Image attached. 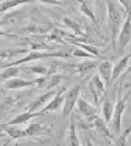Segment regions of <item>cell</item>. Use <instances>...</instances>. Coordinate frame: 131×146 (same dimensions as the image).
<instances>
[{"instance_id":"4","label":"cell","mask_w":131,"mask_h":146,"mask_svg":"<svg viewBox=\"0 0 131 146\" xmlns=\"http://www.w3.org/2000/svg\"><path fill=\"white\" fill-rule=\"evenodd\" d=\"M80 93H81V87L80 86H75L66 90L64 95V103H63V115L64 118H67L69 115H71V113L75 108L77 100L80 98Z\"/></svg>"},{"instance_id":"16","label":"cell","mask_w":131,"mask_h":146,"mask_svg":"<svg viewBox=\"0 0 131 146\" xmlns=\"http://www.w3.org/2000/svg\"><path fill=\"white\" fill-rule=\"evenodd\" d=\"M66 145L67 146H81L80 140L77 137L76 124H75V119L73 118H71L70 124H69V133L66 135Z\"/></svg>"},{"instance_id":"26","label":"cell","mask_w":131,"mask_h":146,"mask_svg":"<svg viewBox=\"0 0 131 146\" xmlns=\"http://www.w3.org/2000/svg\"><path fill=\"white\" fill-rule=\"evenodd\" d=\"M42 124H39V123H32L30 124L27 128H24V131H26V135L27 137H30V136H34L37 135V134H39L40 131H42Z\"/></svg>"},{"instance_id":"13","label":"cell","mask_w":131,"mask_h":146,"mask_svg":"<svg viewBox=\"0 0 131 146\" xmlns=\"http://www.w3.org/2000/svg\"><path fill=\"white\" fill-rule=\"evenodd\" d=\"M98 64H99V62H98V60H95V59L86 60V62H82L80 64L73 65V70H75L76 74H79L81 76H85L86 74L91 72L93 69H96L98 66Z\"/></svg>"},{"instance_id":"23","label":"cell","mask_w":131,"mask_h":146,"mask_svg":"<svg viewBox=\"0 0 131 146\" xmlns=\"http://www.w3.org/2000/svg\"><path fill=\"white\" fill-rule=\"evenodd\" d=\"M79 4H80V11H81V13H82L85 16H87V17H88L89 20H91V21H92L93 23H95V26H98V22H97L96 15H95V13L92 11L91 6H89L88 4L85 1V0H80Z\"/></svg>"},{"instance_id":"6","label":"cell","mask_w":131,"mask_h":146,"mask_svg":"<svg viewBox=\"0 0 131 146\" xmlns=\"http://www.w3.org/2000/svg\"><path fill=\"white\" fill-rule=\"evenodd\" d=\"M76 106H77V108H79V112L81 113V115L85 118V120H87L88 123L93 124L95 119L98 117L97 109L89 102H87L85 98H82V97H80V98L77 100Z\"/></svg>"},{"instance_id":"37","label":"cell","mask_w":131,"mask_h":146,"mask_svg":"<svg viewBox=\"0 0 131 146\" xmlns=\"http://www.w3.org/2000/svg\"><path fill=\"white\" fill-rule=\"evenodd\" d=\"M4 91H5V90H4V88H0V93H3Z\"/></svg>"},{"instance_id":"11","label":"cell","mask_w":131,"mask_h":146,"mask_svg":"<svg viewBox=\"0 0 131 146\" xmlns=\"http://www.w3.org/2000/svg\"><path fill=\"white\" fill-rule=\"evenodd\" d=\"M89 88H91V93L93 95V97H95L96 102H98V98L103 97L104 92H105V85L98 74L92 76V80H91V82H89Z\"/></svg>"},{"instance_id":"8","label":"cell","mask_w":131,"mask_h":146,"mask_svg":"<svg viewBox=\"0 0 131 146\" xmlns=\"http://www.w3.org/2000/svg\"><path fill=\"white\" fill-rule=\"evenodd\" d=\"M37 87V79L34 80H26L21 78H15L9 79L4 82V90H21V88H27V87Z\"/></svg>"},{"instance_id":"18","label":"cell","mask_w":131,"mask_h":146,"mask_svg":"<svg viewBox=\"0 0 131 146\" xmlns=\"http://www.w3.org/2000/svg\"><path fill=\"white\" fill-rule=\"evenodd\" d=\"M113 111H114V104L110 98H104L103 104H102V114H103V119L105 123H109L113 115Z\"/></svg>"},{"instance_id":"15","label":"cell","mask_w":131,"mask_h":146,"mask_svg":"<svg viewBox=\"0 0 131 146\" xmlns=\"http://www.w3.org/2000/svg\"><path fill=\"white\" fill-rule=\"evenodd\" d=\"M131 59V53L126 54L125 56H122V58L115 65L113 66V75H112V82H114L119 76L122 74V72L125 71V69L128 68V63L129 60Z\"/></svg>"},{"instance_id":"21","label":"cell","mask_w":131,"mask_h":146,"mask_svg":"<svg viewBox=\"0 0 131 146\" xmlns=\"http://www.w3.org/2000/svg\"><path fill=\"white\" fill-rule=\"evenodd\" d=\"M63 22L64 25L66 26L67 28H70V30L75 33L76 36H85L82 28H81V25L77 21H75L73 19H70V17H64L63 19Z\"/></svg>"},{"instance_id":"7","label":"cell","mask_w":131,"mask_h":146,"mask_svg":"<svg viewBox=\"0 0 131 146\" xmlns=\"http://www.w3.org/2000/svg\"><path fill=\"white\" fill-rule=\"evenodd\" d=\"M66 92V88H60V90L56 91L55 96L49 101V102L44 106L42 109H40V114H44V113H48V112H55V111H59L60 108H63V103H64V95Z\"/></svg>"},{"instance_id":"28","label":"cell","mask_w":131,"mask_h":146,"mask_svg":"<svg viewBox=\"0 0 131 146\" xmlns=\"http://www.w3.org/2000/svg\"><path fill=\"white\" fill-rule=\"evenodd\" d=\"M70 55H73V56H77V58H93V55H91L88 52H86L83 49H81L79 47H75L72 48V52L70 53Z\"/></svg>"},{"instance_id":"30","label":"cell","mask_w":131,"mask_h":146,"mask_svg":"<svg viewBox=\"0 0 131 146\" xmlns=\"http://www.w3.org/2000/svg\"><path fill=\"white\" fill-rule=\"evenodd\" d=\"M28 70H30L31 72H34V74H39V75H43L46 76L48 74V69L46 66H30L27 68Z\"/></svg>"},{"instance_id":"35","label":"cell","mask_w":131,"mask_h":146,"mask_svg":"<svg viewBox=\"0 0 131 146\" xmlns=\"http://www.w3.org/2000/svg\"><path fill=\"white\" fill-rule=\"evenodd\" d=\"M131 131V123H130V125H129V127H128V129H126V130H125V133H124V135H128V134Z\"/></svg>"},{"instance_id":"36","label":"cell","mask_w":131,"mask_h":146,"mask_svg":"<svg viewBox=\"0 0 131 146\" xmlns=\"http://www.w3.org/2000/svg\"><path fill=\"white\" fill-rule=\"evenodd\" d=\"M5 136H6V134L4 133V131L1 130V129H0V139H1V137H5Z\"/></svg>"},{"instance_id":"25","label":"cell","mask_w":131,"mask_h":146,"mask_svg":"<svg viewBox=\"0 0 131 146\" xmlns=\"http://www.w3.org/2000/svg\"><path fill=\"white\" fill-rule=\"evenodd\" d=\"M70 43H73L76 47L81 48V49H83L86 52H88L91 55L93 56H99V52H98V49L95 47V46H91V44H87V43H80V42H72V40H70Z\"/></svg>"},{"instance_id":"31","label":"cell","mask_w":131,"mask_h":146,"mask_svg":"<svg viewBox=\"0 0 131 146\" xmlns=\"http://www.w3.org/2000/svg\"><path fill=\"white\" fill-rule=\"evenodd\" d=\"M116 1L124 7L126 14H131V0H116Z\"/></svg>"},{"instance_id":"10","label":"cell","mask_w":131,"mask_h":146,"mask_svg":"<svg viewBox=\"0 0 131 146\" xmlns=\"http://www.w3.org/2000/svg\"><path fill=\"white\" fill-rule=\"evenodd\" d=\"M98 75L99 78L102 79V81L104 82L105 87H109L112 86L113 82H112V75H113V64L108 62V60H104L98 64Z\"/></svg>"},{"instance_id":"1","label":"cell","mask_w":131,"mask_h":146,"mask_svg":"<svg viewBox=\"0 0 131 146\" xmlns=\"http://www.w3.org/2000/svg\"><path fill=\"white\" fill-rule=\"evenodd\" d=\"M107 14H108V30L110 35L113 48L116 49L118 36L122 25V14L120 11V6L115 0H107Z\"/></svg>"},{"instance_id":"34","label":"cell","mask_w":131,"mask_h":146,"mask_svg":"<svg viewBox=\"0 0 131 146\" xmlns=\"http://www.w3.org/2000/svg\"><path fill=\"white\" fill-rule=\"evenodd\" d=\"M83 146H95L93 145V143L89 139H86V141H85V145Z\"/></svg>"},{"instance_id":"12","label":"cell","mask_w":131,"mask_h":146,"mask_svg":"<svg viewBox=\"0 0 131 146\" xmlns=\"http://www.w3.org/2000/svg\"><path fill=\"white\" fill-rule=\"evenodd\" d=\"M1 130L10 137L11 140H20L23 137H27L24 129L20 128L19 125H9V124H4L1 125Z\"/></svg>"},{"instance_id":"24","label":"cell","mask_w":131,"mask_h":146,"mask_svg":"<svg viewBox=\"0 0 131 146\" xmlns=\"http://www.w3.org/2000/svg\"><path fill=\"white\" fill-rule=\"evenodd\" d=\"M14 102H15V100H14V97H11V96H7L1 101V103H0V120L5 117L7 114V112L12 108Z\"/></svg>"},{"instance_id":"19","label":"cell","mask_w":131,"mask_h":146,"mask_svg":"<svg viewBox=\"0 0 131 146\" xmlns=\"http://www.w3.org/2000/svg\"><path fill=\"white\" fill-rule=\"evenodd\" d=\"M27 53V49H12V48H0V58L11 59L16 56Z\"/></svg>"},{"instance_id":"5","label":"cell","mask_w":131,"mask_h":146,"mask_svg":"<svg viewBox=\"0 0 131 146\" xmlns=\"http://www.w3.org/2000/svg\"><path fill=\"white\" fill-rule=\"evenodd\" d=\"M130 39H131V14H126V19L122 21L119 36H118L116 48L119 47L120 49H124L129 44Z\"/></svg>"},{"instance_id":"27","label":"cell","mask_w":131,"mask_h":146,"mask_svg":"<svg viewBox=\"0 0 131 146\" xmlns=\"http://www.w3.org/2000/svg\"><path fill=\"white\" fill-rule=\"evenodd\" d=\"M24 31L26 32H30V33H38V35H43V33H47L49 31V28L46 26H42V25H30L27 27H24Z\"/></svg>"},{"instance_id":"29","label":"cell","mask_w":131,"mask_h":146,"mask_svg":"<svg viewBox=\"0 0 131 146\" xmlns=\"http://www.w3.org/2000/svg\"><path fill=\"white\" fill-rule=\"evenodd\" d=\"M61 80V76L60 75H53L52 78H47V82H46V87L48 88H54L56 85H58L60 82Z\"/></svg>"},{"instance_id":"22","label":"cell","mask_w":131,"mask_h":146,"mask_svg":"<svg viewBox=\"0 0 131 146\" xmlns=\"http://www.w3.org/2000/svg\"><path fill=\"white\" fill-rule=\"evenodd\" d=\"M4 69H5V70H3L0 72V85L4 84L9 79L17 76V74L20 72V69L17 66H9V68H4Z\"/></svg>"},{"instance_id":"3","label":"cell","mask_w":131,"mask_h":146,"mask_svg":"<svg viewBox=\"0 0 131 146\" xmlns=\"http://www.w3.org/2000/svg\"><path fill=\"white\" fill-rule=\"evenodd\" d=\"M126 108V98H119L114 104V111L112 119L109 121V130L113 135H119L121 130V117Z\"/></svg>"},{"instance_id":"14","label":"cell","mask_w":131,"mask_h":146,"mask_svg":"<svg viewBox=\"0 0 131 146\" xmlns=\"http://www.w3.org/2000/svg\"><path fill=\"white\" fill-rule=\"evenodd\" d=\"M40 115V112H30V111H26L23 113H20L16 117H14L12 119H10L6 124L9 125H20V124H23L26 121L31 120L32 118H36V117Z\"/></svg>"},{"instance_id":"17","label":"cell","mask_w":131,"mask_h":146,"mask_svg":"<svg viewBox=\"0 0 131 146\" xmlns=\"http://www.w3.org/2000/svg\"><path fill=\"white\" fill-rule=\"evenodd\" d=\"M31 1H33V0H4L0 4V14L7 13V11L15 9V7L23 5V4H28Z\"/></svg>"},{"instance_id":"33","label":"cell","mask_w":131,"mask_h":146,"mask_svg":"<svg viewBox=\"0 0 131 146\" xmlns=\"http://www.w3.org/2000/svg\"><path fill=\"white\" fill-rule=\"evenodd\" d=\"M0 37H9V38H17L19 36L16 35H11V33H6V32H4L3 30H0Z\"/></svg>"},{"instance_id":"9","label":"cell","mask_w":131,"mask_h":146,"mask_svg":"<svg viewBox=\"0 0 131 146\" xmlns=\"http://www.w3.org/2000/svg\"><path fill=\"white\" fill-rule=\"evenodd\" d=\"M55 93H56V91L53 90V88L52 90H49V91H47V92H44L43 95L38 96L36 100H33L30 104H28L27 111H30V112H39L40 109H42L49 102V101L55 96Z\"/></svg>"},{"instance_id":"32","label":"cell","mask_w":131,"mask_h":146,"mask_svg":"<svg viewBox=\"0 0 131 146\" xmlns=\"http://www.w3.org/2000/svg\"><path fill=\"white\" fill-rule=\"evenodd\" d=\"M37 1H40L43 4H49V5H61V0H37Z\"/></svg>"},{"instance_id":"2","label":"cell","mask_w":131,"mask_h":146,"mask_svg":"<svg viewBox=\"0 0 131 146\" xmlns=\"http://www.w3.org/2000/svg\"><path fill=\"white\" fill-rule=\"evenodd\" d=\"M69 53L65 52H39V50H31L27 55H24L23 58H20L15 62H11L9 64L0 66V69L4 68H9V66H17L21 64H26V63H31L34 60H39V59H47V58H69Z\"/></svg>"},{"instance_id":"20","label":"cell","mask_w":131,"mask_h":146,"mask_svg":"<svg viewBox=\"0 0 131 146\" xmlns=\"http://www.w3.org/2000/svg\"><path fill=\"white\" fill-rule=\"evenodd\" d=\"M93 125L98 129V131H99L102 135H104V136H107V137H113V134H112V131L109 130V128L107 127V123L104 121V119H103V117H101L98 115L97 118L95 119V121H93Z\"/></svg>"}]
</instances>
